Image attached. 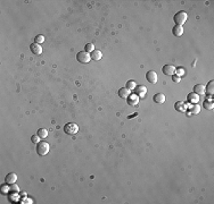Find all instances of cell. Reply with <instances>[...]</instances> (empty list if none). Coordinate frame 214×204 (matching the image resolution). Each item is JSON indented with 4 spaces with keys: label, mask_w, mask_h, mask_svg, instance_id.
Instances as JSON below:
<instances>
[{
    "label": "cell",
    "mask_w": 214,
    "mask_h": 204,
    "mask_svg": "<svg viewBox=\"0 0 214 204\" xmlns=\"http://www.w3.org/2000/svg\"><path fill=\"white\" fill-rule=\"evenodd\" d=\"M11 192H16V193H18V192H20V187H18L17 185H15V184H14V185H11Z\"/></svg>",
    "instance_id": "83f0119b"
},
{
    "label": "cell",
    "mask_w": 214,
    "mask_h": 204,
    "mask_svg": "<svg viewBox=\"0 0 214 204\" xmlns=\"http://www.w3.org/2000/svg\"><path fill=\"white\" fill-rule=\"evenodd\" d=\"M38 135H39V137H40L41 140H44V138H47V136H48V131H47L46 128H39V129H38Z\"/></svg>",
    "instance_id": "e0dca14e"
},
{
    "label": "cell",
    "mask_w": 214,
    "mask_h": 204,
    "mask_svg": "<svg viewBox=\"0 0 214 204\" xmlns=\"http://www.w3.org/2000/svg\"><path fill=\"white\" fill-rule=\"evenodd\" d=\"M199 105L197 104H194V107L191 108V113H199Z\"/></svg>",
    "instance_id": "d4e9b609"
},
{
    "label": "cell",
    "mask_w": 214,
    "mask_h": 204,
    "mask_svg": "<svg viewBox=\"0 0 214 204\" xmlns=\"http://www.w3.org/2000/svg\"><path fill=\"white\" fill-rule=\"evenodd\" d=\"M50 151V145L44 141H40L37 145V153L40 155V156H44L47 155Z\"/></svg>",
    "instance_id": "6da1fadb"
},
{
    "label": "cell",
    "mask_w": 214,
    "mask_h": 204,
    "mask_svg": "<svg viewBox=\"0 0 214 204\" xmlns=\"http://www.w3.org/2000/svg\"><path fill=\"white\" fill-rule=\"evenodd\" d=\"M17 180V175L15 173H11L6 176V184L7 185H14Z\"/></svg>",
    "instance_id": "9c48e42d"
},
{
    "label": "cell",
    "mask_w": 214,
    "mask_h": 204,
    "mask_svg": "<svg viewBox=\"0 0 214 204\" xmlns=\"http://www.w3.org/2000/svg\"><path fill=\"white\" fill-rule=\"evenodd\" d=\"M40 140H41V138L39 137V135H38V134H37V135H33L32 137H31V141H32L33 143H39L40 142Z\"/></svg>",
    "instance_id": "484cf974"
},
{
    "label": "cell",
    "mask_w": 214,
    "mask_h": 204,
    "mask_svg": "<svg viewBox=\"0 0 214 204\" xmlns=\"http://www.w3.org/2000/svg\"><path fill=\"white\" fill-rule=\"evenodd\" d=\"M205 85L204 84H197L194 86V93L198 94V95H203L205 94Z\"/></svg>",
    "instance_id": "8fae6325"
},
{
    "label": "cell",
    "mask_w": 214,
    "mask_h": 204,
    "mask_svg": "<svg viewBox=\"0 0 214 204\" xmlns=\"http://www.w3.org/2000/svg\"><path fill=\"white\" fill-rule=\"evenodd\" d=\"M90 57H91L92 60L98 61L103 58V53H101V51H99V50H94L91 53H90Z\"/></svg>",
    "instance_id": "5bb4252c"
},
{
    "label": "cell",
    "mask_w": 214,
    "mask_h": 204,
    "mask_svg": "<svg viewBox=\"0 0 214 204\" xmlns=\"http://www.w3.org/2000/svg\"><path fill=\"white\" fill-rule=\"evenodd\" d=\"M187 18H188V15H187V13L186 11H178L175 15H174V17H173V20L175 22V24L177 25H180L182 26L186 22H187Z\"/></svg>",
    "instance_id": "7a4b0ae2"
},
{
    "label": "cell",
    "mask_w": 214,
    "mask_h": 204,
    "mask_svg": "<svg viewBox=\"0 0 214 204\" xmlns=\"http://www.w3.org/2000/svg\"><path fill=\"white\" fill-rule=\"evenodd\" d=\"M9 191H11V189H9V188L7 187V184H6V185H2V186H1V193L4 194V195L8 194V192H9Z\"/></svg>",
    "instance_id": "603a6c76"
},
{
    "label": "cell",
    "mask_w": 214,
    "mask_h": 204,
    "mask_svg": "<svg viewBox=\"0 0 214 204\" xmlns=\"http://www.w3.org/2000/svg\"><path fill=\"white\" fill-rule=\"evenodd\" d=\"M76 59L81 64H88L89 61L91 60V57H90V53H88L86 51H80L76 54Z\"/></svg>",
    "instance_id": "277c9868"
},
{
    "label": "cell",
    "mask_w": 214,
    "mask_h": 204,
    "mask_svg": "<svg viewBox=\"0 0 214 204\" xmlns=\"http://www.w3.org/2000/svg\"><path fill=\"white\" fill-rule=\"evenodd\" d=\"M174 108H175L177 111H180V112L186 111V107H184V104H183L182 102H177V103L174 104Z\"/></svg>",
    "instance_id": "d6986e66"
},
{
    "label": "cell",
    "mask_w": 214,
    "mask_h": 204,
    "mask_svg": "<svg viewBox=\"0 0 214 204\" xmlns=\"http://www.w3.org/2000/svg\"><path fill=\"white\" fill-rule=\"evenodd\" d=\"M203 105H204V108H205V109H207V110H212V109L214 108V103L212 101H210V100H207V99L204 101Z\"/></svg>",
    "instance_id": "ffe728a7"
},
{
    "label": "cell",
    "mask_w": 214,
    "mask_h": 204,
    "mask_svg": "<svg viewBox=\"0 0 214 204\" xmlns=\"http://www.w3.org/2000/svg\"><path fill=\"white\" fill-rule=\"evenodd\" d=\"M205 91H207V93L208 94H213L214 93V82L211 81L208 82V84H207V86H205Z\"/></svg>",
    "instance_id": "ac0fdd59"
},
{
    "label": "cell",
    "mask_w": 214,
    "mask_h": 204,
    "mask_svg": "<svg viewBox=\"0 0 214 204\" xmlns=\"http://www.w3.org/2000/svg\"><path fill=\"white\" fill-rule=\"evenodd\" d=\"M30 50H31L32 53L37 54V56H39V54L42 53V48H41V45H40L39 43H35V42L30 45Z\"/></svg>",
    "instance_id": "ba28073f"
},
{
    "label": "cell",
    "mask_w": 214,
    "mask_h": 204,
    "mask_svg": "<svg viewBox=\"0 0 214 204\" xmlns=\"http://www.w3.org/2000/svg\"><path fill=\"white\" fill-rule=\"evenodd\" d=\"M187 99H188V102H190L191 104H197L199 102V95L193 92V93H189L188 94Z\"/></svg>",
    "instance_id": "30bf717a"
},
{
    "label": "cell",
    "mask_w": 214,
    "mask_h": 204,
    "mask_svg": "<svg viewBox=\"0 0 214 204\" xmlns=\"http://www.w3.org/2000/svg\"><path fill=\"white\" fill-rule=\"evenodd\" d=\"M64 132L67 135H74L79 132V126L74 122H68L64 126Z\"/></svg>",
    "instance_id": "3957f363"
},
{
    "label": "cell",
    "mask_w": 214,
    "mask_h": 204,
    "mask_svg": "<svg viewBox=\"0 0 214 204\" xmlns=\"http://www.w3.org/2000/svg\"><path fill=\"white\" fill-rule=\"evenodd\" d=\"M175 71H177V74H178V76H183V75H184V69H180V68H179V69H175Z\"/></svg>",
    "instance_id": "f1b7e54d"
},
{
    "label": "cell",
    "mask_w": 214,
    "mask_h": 204,
    "mask_svg": "<svg viewBox=\"0 0 214 204\" xmlns=\"http://www.w3.org/2000/svg\"><path fill=\"white\" fill-rule=\"evenodd\" d=\"M133 91H134V94H136L138 98H144V96H146V94H147V87L144 86V85H137L136 89H134Z\"/></svg>",
    "instance_id": "5b68a950"
},
{
    "label": "cell",
    "mask_w": 214,
    "mask_h": 204,
    "mask_svg": "<svg viewBox=\"0 0 214 204\" xmlns=\"http://www.w3.org/2000/svg\"><path fill=\"white\" fill-rule=\"evenodd\" d=\"M154 102L158 103V104H162L165 102V95L163 93H157L154 95Z\"/></svg>",
    "instance_id": "9a60e30c"
},
{
    "label": "cell",
    "mask_w": 214,
    "mask_h": 204,
    "mask_svg": "<svg viewBox=\"0 0 214 204\" xmlns=\"http://www.w3.org/2000/svg\"><path fill=\"white\" fill-rule=\"evenodd\" d=\"M162 71H163V74L166 75V76H172V75H174V73H175V67H174L173 65H165V66H163Z\"/></svg>",
    "instance_id": "8992f818"
},
{
    "label": "cell",
    "mask_w": 214,
    "mask_h": 204,
    "mask_svg": "<svg viewBox=\"0 0 214 204\" xmlns=\"http://www.w3.org/2000/svg\"><path fill=\"white\" fill-rule=\"evenodd\" d=\"M94 50H95V45H94L92 43H88V44H86V48H84V51H86V52H88V53L90 52V53H91Z\"/></svg>",
    "instance_id": "7402d4cb"
},
{
    "label": "cell",
    "mask_w": 214,
    "mask_h": 204,
    "mask_svg": "<svg viewBox=\"0 0 214 204\" xmlns=\"http://www.w3.org/2000/svg\"><path fill=\"white\" fill-rule=\"evenodd\" d=\"M42 42H44V36L43 35H37L35 36V43H42Z\"/></svg>",
    "instance_id": "cb8c5ba5"
},
{
    "label": "cell",
    "mask_w": 214,
    "mask_h": 204,
    "mask_svg": "<svg viewBox=\"0 0 214 204\" xmlns=\"http://www.w3.org/2000/svg\"><path fill=\"white\" fill-rule=\"evenodd\" d=\"M136 86H137V83L134 81H129L127 83V89L130 90V91H133L134 89H136Z\"/></svg>",
    "instance_id": "44dd1931"
},
{
    "label": "cell",
    "mask_w": 214,
    "mask_h": 204,
    "mask_svg": "<svg viewBox=\"0 0 214 204\" xmlns=\"http://www.w3.org/2000/svg\"><path fill=\"white\" fill-rule=\"evenodd\" d=\"M138 102H139V98L133 93V94H130V96L128 98V103L130 105H132V107H134V105H137L138 104Z\"/></svg>",
    "instance_id": "4fadbf2b"
},
{
    "label": "cell",
    "mask_w": 214,
    "mask_h": 204,
    "mask_svg": "<svg viewBox=\"0 0 214 204\" xmlns=\"http://www.w3.org/2000/svg\"><path fill=\"white\" fill-rule=\"evenodd\" d=\"M172 81L174 82V83H180L181 77H180V76H178V75H172Z\"/></svg>",
    "instance_id": "4316f807"
},
{
    "label": "cell",
    "mask_w": 214,
    "mask_h": 204,
    "mask_svg": "<svg viewBox=\"0 0 214 204\" xmlns=\"http://www.w3.org/2000/svg\"><path fill=\"white\" fill-rule=\"evenodd\" d=\"M172 33L175 35V36H181L182 34H183V27L180 26V25H175L173 29H172Z\"/></svg>",
    "instance_id": "2e32d148"
},
{
    "label": "cell",
    "mask_w": 214,
    "mask_h": 204,
    "mask_svg": "<svg viewBox=\"0 0 214 204\" xmlns=\"http://www.w3.org/2000/svg\"><path fill=\"white\" fill-rule=\"evenodd\" d=\"M146 78H147V81L151 83V84H156L157 81H158V76H157V74L155 73L154 71H149L147 74H146Z\"/></svg>",
    "instance_id": "52a82bcc"
},
{
    "label": "cell",
    "mask_w": 214,
    "mask_h": 204,
    "mask_svg": "<svg viewBox=\"0 0 214 204\" xmlns=\"http://www.w3.org/2000/svg\"><path fill=\"white\" fill-rule=\"evenodd\" d=\"M130 94H131V91L128 90L127 87H122V89L118 90V96L122 98V99H128Z\"/></svg>",
    "instance_id": "7c38bea8"
}]
</instances>
